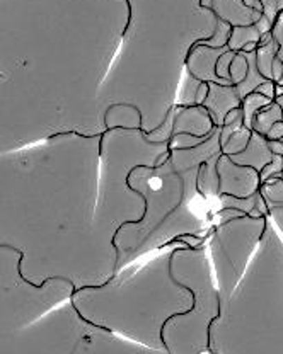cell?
Instances as JSON below:
<instances>
[{
	"label": "cell",
	"mask_w": 283,
	"mask_h": 354,
	"mask_svg": "<svg viewBox=\"0 0 283 354\" xmlns=\"http://www.w3.org/2000/svg\"><path fill=\"white\" fill-rule=\"evenodd\" d=\"M268 208H270L268 218L271 220V223L275 225L283 239V205H268Z\"/></svg>",
	"instance_id": "obj_11"
},
{
	"label": "cell",
	"mask_w": 283,
	"mask_h": 354,
	"mask_svg": "<svg viewBox=\"0 0 283 354\" xmlns=\"http://www.w3.org/2000/svg\"><path fill=\"white\" fill-rule=\"evenodd\" d=\"M242 97L236 86H219L210 84V94H208L205 108L210 111L217 127H223L227 114L232 109L241 108Z\"/></svg>",
	"instance_id": "obj_3"
},
{
	"label": "cell",
	"mask_w": 283,
	"mask_h": 354,
	"mask_svg": "<svg viewBox=\"0 0 283 354\" xmlns=\"http://www.w3.org/2000/svg\"><path fill=\"white\" fill-rule=\"evenodd\" d=\"M251 136H253V130H249V128L246 127H241L237 131H234L232 135L222 143V153L230 155V157H232V155L241 153L242 150H246V147L249 145Z\"/></svg>",
	"instance_id": "obj_7"
},
{
	"label": "cell",
	"mask_w": 283,
	"mask_h": 354,
	"mask_svg": "<svg viewBox=\"0 0 283 354\" xmlns=\"http://www.w3.org/2000/svg\"><path fill=\"white\" fill-rule=\"evenodd\" d=\"M266 227L268 216L242 215L210 228L208 245L215 269V286L222 305L244 278Z\"/></svg>",
	"instance_id": "obj_1"
},
{
	"label": "cell",
	"mask_w": 283,
	"mask_h": 354,
	"mask_svg": "<svg viewBox=\"0 0 283 354\" xmlns=\"http://www.w3.org/2000/svg\"><path fill=\"white\" fill-rule=\"evenodd\" d=\"M219 193L234 198H251L261 191V177L256 169L239 165L229 155L222 153L217 162Z\"/></svg>",
	"instance_id": "obj_2"
},
{
	"label": "cell",
	"mask_w": 283,
	"mask_h": 354,
	"mask_svg": "<svg viewBox=\"0 0 283 354\" xmlns=\"http://www.w3.org/2000/svg\"><path fill=\"white\" fill-rule=\"evenodd\" d=\"M266 140H283V121H278V123L273 124V128L268 131Z\"/></svg>",
	"instance_id": "obj_13"
},
{
	"label": "cell",
	"mask_w": 283,
	"mask_h": 354,
	"mask_svg": "<svg viewBox=\"0 0 283 354\" xmlns=\"http://www.w3.org/2000/svg\"><path fill=\"white\" fill-rule=\"evenodd\" d=\"M282 172H283V157H282V155L275 153L273 160H271L270 164H268L266 167H264L263 171L259 172L261 184L268 183V180L275 179V177H280Z\"/></svg>",
	"instance_id": "obj_9"
},
{
	"label": "cell",
	"mask_w": 283,
	"mask_h": 354,
	"mask_svg": "<svg viewBox=\"0 0 283 354\" xmlns=\"http://www.w3.org/2000/svg\"><path fill=\"white\" fill-rule=\"evenodd\" d=\"M273 157L275 153L271 152L268 140L264 138V136L258 135V133L253 131L251 142L246 147V150H242V152L237 155H232L230 158L239 165H248V167H253L258 172H261L271 160H273Z\"/></svg>",
	"instance_id": "obj_4"
},
{
	"label": "cell",
	"mask_w": 283,
	"mask_h": 354,
	"mask_svg": "<svg viewBox=\"0 0 283 354\" xmlns=\"http://www.w3.org/2000/svg\"><path fill=\"white\" fill-rule=\"evenodd\" d=\"M261 193L268 205H283V180L280 177L270 179L261 186Z\"/></svg>",
	"instance_id": "obj_8"
},
{
	"label": "cell",
	"mask_w": 283,
	"mask_h": 354,
	"mask_svg": "<svg viewBox=\"0 0 283 354\" xmlns=\"http://www.w3.org/2000/svg\"><path fill=\"white\" fill-rule=\"evenodd\" d=\"M275 102H277V104L280 106V108H282V113H283V95H280V97L275 99Z\"/></svg>",
	"instance_id": "obj_14"
},
{
	"label": "cell",
	"mask_w": 283,
	"mask_h": 354,
	"mask_svg": "<svg viewBox=\"0 0 283 354\" xmlns=\"http://www.w3.org/2000/svg\"><path fill=\"white\" fill-rule=\"evenodd\" d=\"M271 36H273V39L280 44V50H278V58L283 62V12L278 14L277 21H275L273 24V29H271ZM280 84L283 86V79L280 80Z\"/></svg>",
	"instance_id": "obj_10"
},
{
	"label": "cell",
	"mask_w": 283,
	"mask_h": 354,
	"mask_svg": "<svg viewBox=\"0 0 283 354\" xmlns=\"http://www.w3.org/2000/svg\"><path fill=\"white\" fill-rule=\"evenodd\" d=\"M278 121H283V113L280 106L273 101L268 108L261 109L259 113L256 114L255 120H253L251 130L266 138L268 131H270L271 128H273V124L278 123Z\"/></svg>",
	"instance_id": "obj_5"
},
{
	"label": "cell",
	"mask_w": 283,
	"mask_h": 354,
	"mask_svg": "<svg viewBox=\"0 0 283 354\" xmlns=\"http://www.w3.org/2000/svg\"><path fill=\"white\" fill-rule=\"evenodd\" d=\"M271 102H273V99L266 97V95L259 94V92H251V94L246 95V97L242 99V102H241L242 123H244V127L251 130L253 120H255L256 114H258L261 109L268 108Z\"/></svg>",
	"instance_id": "obj_6"
},
{
	"label": "cell",
	"mask_w": 283,
	"mask_h": 354,
	"mask_svg": "<svg viewBox=\"0 0 283 354\" xmlns=\"http://www.w3.org/2000/svg\"><path fill=\"white\" fill-rule=\"evenodd\" d=\"M275 87H277V82H273V80H266V82L261 84L255 92H259V94L266 95V97L273 99L275 101Z\"/></svg>",
	"instance_id": "obj_12"
}]
</instances>
